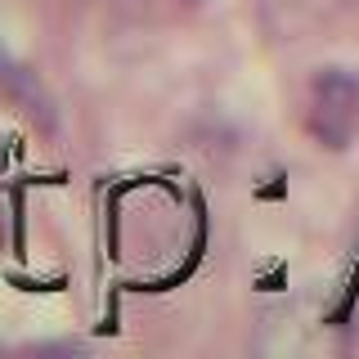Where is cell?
Instances as JSON below:
<instances>
[{"label":"cell","mask_w":359,"mask_h":359,"mask_svg":"<svg viewBox=\"0 0 359 359\" xmlns=\"http://www.w3.org/2000/svg\"><path fill=\"white\" fill-rule=\"evenodd\" d=\"M306 130L314 144L341 153L359 135V72L351 67H323L310 81L306 104Z\"/></svg>","instance_id":"6da1fadb"},{"label":"cell","mask_w":359,"mask_h":359,"mask_svg":"<svg viewBox=\"0 0 359 359\" xmlns=\"http://www.w3.org/2000/svg\"><path fill=\"white\" fill-rule=\"evenodd\" d=\"M355 9V0H261V32L278 45L310 41L341 22Z\"/></svg>","instance_id":"7a4b0ae2"},{"label":"cell","mask_w":359,"mask_h":359,"mask_svg":"<svg viewBox=\"0 0 359 359\" xmlns=\"http://www.w3.org/2000/svg\"><path fill=\"white\" fill-rule=\"evenodd\" d=\"M0 99H9V104L22 108L27 117H41L45 126L54 121V104H50V95H45V86L36 81V72L14 63L5 50H0Z\"/></svg>","instance_id":"3957f363"},{"label":"cell","mask_w":359,"mask_h":359,"mask_svg":"<svg viewBox=\"0 0 359 359\" xmlns=\"http://www.w3.org/2000/svg\"><path fill=\"white\" fill-rule=\"evenodd\" d=\"M184 5H198V0H184Z\"/></svg>","instance_id":"277c9868"}]
</instances>
